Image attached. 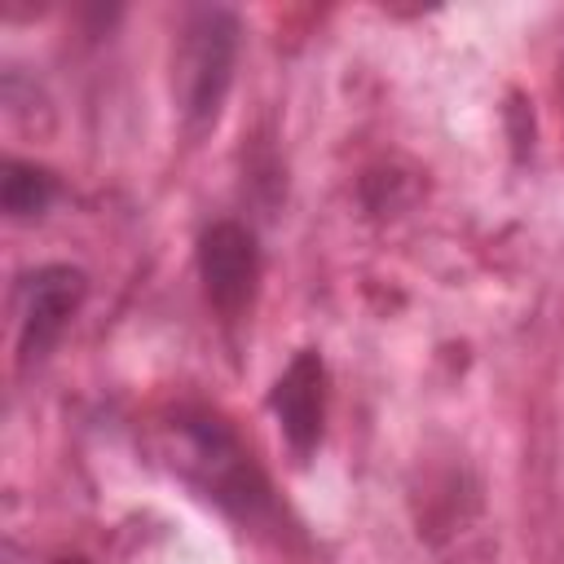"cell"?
<instances>
[{
	"instance_id": "3",
	"label": "cell",
	"mask_w": 564,
	"mask_h": 564,
	"mask_svg": "<svg viewBox=\"0 0 564 564\" xmlns=\"http://www.w3.org/2000/svg\"><path fill=\"white\" fill-rule=\"evenodd\" d=\"M198 278L220 317H238L251 308L260 286V247L256 234L238 220H216L198 238Z\"/></svg>"
},
{
	"instance_id": "2",
	"label": "cell",
	"mask_w": 564,
	"mask_h": 564,
	"mask_svg": "<svg viewBox=\"0 0 564 564\" xmlns=\"http://www.w3.org/2000/svg\"><path fill=\"white\" fill-rule=\"evenodd\" d=\"M238 44H242V22L234 9L198 4L185 13L176 35V57H172V93H176L181 119L194 132L216 123L234 84Z\"/></svg>"
},
{
	"instance_id": "1",
	"label": "cell",
	"mask_w": 564,
	"mask_h": 564,
	"mask_svg": "<svg viewBox=\"0 0 564 564\" xmlns=\"http://www.w3.org/2000/svg\"><path fill=\"white\" fill-rule=\"evenodd\" d=\"M172 441V467L181 480H189L207 502H216L225 516H234L247 529H278L282 507L273 498L269 476L251 458V449L238 441V432L212 414V410H176L167 423Z\"/></svg>"
},
{
	"instance_id": "6",
	"label": "cell",
	"mask_w": 564,
	"mask_h": 564,
	"mask_svg": "<svg viewBox=\"0 0 564 564\" xmlns=\"http://www.w3.org/2000/svg\"><path fill=\"white\" fill-rule=\"evenodd\" d=\"M53 198H57L53 172H44V167H35V163H22V159H9V163H4L0 203H4V216H9V220H35V216L48 212Z\"/></svg>"
},
{
	"instance_id": "5",
	"label": "cell",
	"mask_w": 564,
	"mask_h": 564,
	"mask_svg": "<svg viewBox=\"0 0 564 564\" xmlns=\"http://www.w3.org/2000/svg\"><path fill=\"white\" fill-rule=\"evenodd\" d=\"M269 405L291 454L308 458L322 445V427H326V361L317 348L291 357V366L278 375L269 392Z\"/></svg>"
},
{
	"instance_id": "4",
	"label": "cell",
	"mask_w": 564,
	"mask_h": 564,
	"mask_svg": "<svg viewBox=\"0 0 564 564\" xmlns=\"http://www.w3.org/2000/svg\"><path fill=\"white\" fill-rule=\"evenodd\" d=\"M88 295V278L75 264H44L22 286V317H18V361L35 366L62 339L70 317Z\"/></svg>"
}]
</instances>
